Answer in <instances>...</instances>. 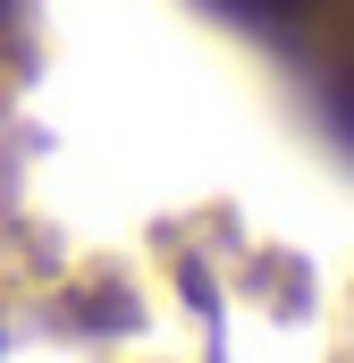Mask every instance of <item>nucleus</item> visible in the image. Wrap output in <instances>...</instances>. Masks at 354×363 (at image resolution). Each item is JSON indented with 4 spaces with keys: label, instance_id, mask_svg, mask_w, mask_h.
<instances>
[{
    "label": "nucleus",
    "instance_id": "obj_1",
    "mask_svg": "<svg viewBox=\"0 0 354 363\" xmlns=\"http://www.w3.org/2000/svg\"><path fill=\"white\" fill-rule=\"evenodd\" d=\"M236 9H295V0H236Z\"/></svg>",
    "mask_w": 354,
    "mask_h": 363
}]
</instances>
